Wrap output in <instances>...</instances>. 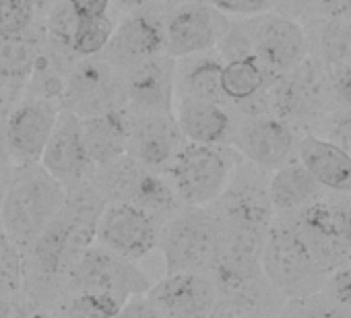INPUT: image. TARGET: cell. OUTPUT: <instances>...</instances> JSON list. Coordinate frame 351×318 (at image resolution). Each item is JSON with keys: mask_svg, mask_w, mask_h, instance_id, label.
Masks as SVG:
<instances>
[{"mask_svg": "<svg viewBox=\"0 0 351 318\" xmlns=\"http://www.w3.org/2000/svg\"><path fill=\"white\" fill-rule=\"evenodd\" d=\"M209 3L223 15L258 17L273 11L279 0H209Z\"/></svg>", "mask_w": 351, "mask_h": 318, "instance_id": "1f68e13d", "label": "cell"}, {"mask_svg": "<svg viewBox=\"0 0 351 318\" xmlns=\"http://www.w3.org/2000/svg\"><path fill=\"white\" fill-rule=\"evenodd\" d=\"M112 318H159V314L149 302V297L143 293V295H134L126 299Z\"/></svg>", "mask_w": 351, "mask_h": 318, "instance_id": "836d02e7", "label": "cell"}, {"mask_svg": "<svg viewBox=\"0 0 351 318\" xmlns=\"http://www.w3.org/2000/svg\"><path fill=\"white\" fill-rule=\"evenodd\" d=\"M114 21L108 15L101 17H91V19H81L75 36L71 40V48L77 58H89L97 56L104 52L108 46L112 34H114Z\"/></svg>", "mask_w": 351, "mask_h": 318, "instance_id": "484cf974", "label": "cell"}, {"mask_svg": "<svg viewBox=\"0 0 351 318\" xmlns=\"http://www.w3.org/2000/svg\"><path fill=\"white\" fill-rule=\"evenodd\" d=\"M328 293L337 306L351 310V267H339L328 281Z\"/></svg>", "mask_w": 351, "mask_h": 318, "instance_id": "d6a6232c", "label": "cell"}, {"mask_svg": "<svg viewBox=\"0 0 351 318\" xmlns=\"http://www.w3.org/2000/svg\"><path fill=\"white\" fill-rule=\"evenodd\" d=\"M238 155L223 145L186 143L167 170V178L184 207H209L228 188Z\"/></svg>", "mask_w": 351, "mask_h": 318, "instance_id": "277c9868", "label": "cell"}, {"mask_svg": "<svg viewBox=\"0 0 351 318\" xmlns=\"http://www.w3.org/2000/svg\"><path fill=\"white\" fill-rule=\"evenodd\" d=\"M351 155V110H343L330 122V136L326 138Z\"/></svg>", "mask_w": 351, "mask_h": 318, "instance_id": "e575fe53", "label": "cell"}, {"mask_svg": "<svg viewBox=\"0 0 351 318\" xmlns=\"http://www.w3.org/2000/svg\"><path fill=\"white\" fill-rule=\"evenodd\" d=\"M81 130L93 170L114 162L120 155H126L128 116L124 110L81 118Z\"/></svg>", "mask_w": 351, "mask_h": 318, "instance_id": "44dd1931", "label": "cell"}, {"mask_svg": "<svg viewBox=\"0 0 351 318\" xmlns=\"http://www.w3.org/2000/svg\"><path fill=\"white\" fill-rule=\"evenodd\" d=\"M221 246V223L215 209L182 207L159 228L157 250L165 273L213 275Z\"/></svg>", "mask_w": 351, "mask_h": 318, "instance_id": "7a4b0ae2", "label": "cell"}, {"mask_svg": "<svg viewBox=\"0 0 351 318\" xmlns=\"http://www.w3.org/2000/svg\"><path fill=\"white\" fill-rule=\"evenodd\" d=\"M176 58L157 54L128 69L124 79V112L138 114H173L176 101Z\"/></svg>", "mask_w": 351, "mask_h": 318, "instance_id": "5bb4252c", "label": "cell"}, {"mask_svg": "<svg viewBox=\"0 0 351 318\" xmlns=\"http://www.w3.org/2000/svg\"><path fill=\"white\" fill-rule=\"evenodd\" d=\"M13 106H7L0 99V172L9 170L11 164V153H9V143H7V116Z\"/></svg>", "mask_w": 351, "mask_h": 318, "instance_id": "f35d334b", "label": "cell"}, {"mask_svg": "<svg viewBox=\"0 0 351 318\" xmlns=\"http://www.w3.org/2000/svg\"><path fill=\"white\" fill-rule=\"evenodd\" d=\"M60 106L50 99L25 95L7 116V143L15 166L40 164L44 147L56 124Z\"/></svg>", "mask_w": 351, "mask_h": 318, "instance_id": "9a60e30c", "label": "cell"}, {"mask_svg": "<svg viewBox=\"0 0 351 318\" xmlns=\"http://www.w3.org/2000/svg\"><path fill=\"white\" fill-rule=\"evenodd\" d=\"M60 108L79 118L124 110L122 73L104 60L101 54L77 60L66 79Z\"/></svg>", "mask_w": 351, "mask_h": 318, "instance_id": "52a82bcc", "label": "cell"}, {"mask_svg": "<svg viewBox=\"0 0 351 318\" xmlns=\"http://www.w3.org/2000/svg\"><path fill=\"white\" fill-rule=\"evenodd\" d=\"M242 25L250 38L254 58L265 71L285 75L306 58V36L293 19L265 13Z\"/></svg>", "mask_w": 351, "mask_h": 318, "instance_id": "7c38bea8", "label": "cell"}, {"mask_svg": "<svg viewBox=\"0 0 351 318\" xmlns=\"http://www.w3.org/2000/svg\"><path fill=\"white\" fill-rule=\"evenodd\" d=\"M332 91L345 110H351V64L339 66L332 73Z\"/></svg>", "mask_w": 351, "mask_h": 318, "instance_id": "8d00e7d4", "label": "cell"}, {"mask_svg": "<svg viewBox=\"0 0 351 318\" xmlns=\"http://www.w3.org/2000/svg\"><path fill=\"white\" fill-rule=\"evenodd\" d=\"M159 318H211L219 287L207 273H165L145 293Z\"/></svg>", "mask_w": 351, "mask_h": 318, "instance_id": "8fae6325", "label": "cell"}, {"mask_svg": "<svg viewBox=\"0 0 351 318\" xmlns=\"http://www.w3.org/2000/svg\"><path fill=\"white\" fill-rule=\"evenodd\" d=\"M173 116L178 122L186 143L197 145H223L232 138L234 122L221 103L176 97Z\"/></svg>", "mask_w": 351, "mask_h": 318, "instance_id": "d6986e66", "label": "cell"}, {"mask_svg": "<svg viewBox=\"0 0 351 318\" xmlns=\"http://www.w3.org/2000/svg\"><path fill=\"white\" fill-rule=\"evenodd\" d=\"M40 166L64 188L91 178L93 166L85 151L81 118L77 114L60 108L52 134L44 147Z\"/></svg>", "mask_w": 351, "mask_h": 318, "instance_id": "2e32d148", "label": "cell"}, {"mask_svg": "<svg viewBox=\"0 0 351 318\" xmlns=\"http://www.w3.org/2000/svg\"><path fill=\"white\" fill-rule=\"evenodd\" d=\"M300 166L322 186L351 193V155L326 138L306 136L300 147Z\"/></svg>", "mask_w": 351, "mask_h": 318, "instance_id": "ffe728a7", "label": "cell"}, {"mask_svg": "<svg viewBox=\"0 0 351 318\" xmlns=\"http://www.w3.org/2000/svg\"><path fill=\"white\" fill-rule=\"evenodd\" d=\"M42 46V40L29 29L15 36H0V91L17 93L27 85Z\"/></svg>", "mask_w": 351, "mask_h": 318, "instance_id": "603a6c76", "label": "cell"}, {"mask_svg": "<svg viewBox=\"0 0 351 318\" xmlns=\"http://www.w3.org/2000/svg\"><path fill=\"white\" fill-rule=\"evenodd\" d=\"M25 275L23 250L9 238L0 225V291L9 295H21Z\"/></svg>", "mask_w": 351, "mask_h": 318, "instance_id": "4316f807", "label": "cell"}, {"mask_svg": "<svg viewBox=\"0 0 351 318\" xmlns=\"http://www.w3.org/2000/svg\"><path fill=\"white\" fill-rule=\"evenodd\" d=\"M165 13L167 7L157 0L126 13L104 48L101 58L124 75L134 64L163 54Z\"/></svg>", "mask_w": 351, "mask_h": 318, "instance_id": "9c48e42d", "label": "cell"}, {"mask_svg": "<svg viewBox=\"0 0 351 318\" xmlns=\"http://www.w3.org/2000/svg\"><path fill=\"white\" fill-rule=\"evenodd\" d=\"M326 99V79L322 69L304 58L295 69L281 75L271 93L273 108L283 118H306Z\"/></svg>", "mask_w": 351, "mask_h": 318, "instance_id": "ac0fdd59", "label": "cell"}, {"mask_svg": "<svg viewBox=\"0 0 351 318\" xmlns=\"http://www.w3.org/2000/svg\"><path fill=\"white\" fill-rule=\"evenodd\" d=\"M320 191L322 186L300 164H285L277 168L267 188L271 207L283 213L304 209L318 199Z\"/></svg>", "mask_w": 351, "mask_h": 318, "instance_id": "cb8c5ba5", "label": "cell"}, {"mask_svg": "<svg viewBox=\"0 0 351 318\" xmlns=\"http://www.w3.org/2000/svg\"><path fill=\"white\" fill-rule=\"evenodd\" d=\"M79 21H81V17L75 13L69 0H58L48 17V40H52L56 44L71 46V40L75 36Z\"/></svg>", "mask_w": 351, "mask_h": 318, "instance_id": "f546056e", "label": "cell"}, {"mask_svg": "<svg viewBox=\"0 0 351 318\" xmlns=\"http://www.w3.org/2000/svg\"><path fill=\"white\" fill-rule=\"evenodd\" d=\"M7 180H9V170L0 172V205H3V197H5V191H7Z\"/></svg>", "mask_w": 351, "mask_h": 318, "instance_id": "b9f144b4", "label": "cell"}, {"mask_svg": "<svg viewBox=\"0 0 351 318\" xmlns=\"http://www.w3.org/2000/svg\"><path fill=\"white\" fill-rule=\"evenodd\" d=\"M114 3H116V7L122 9L124 13H130V11H134V9H138V7H145V5L153 3V0H114Z\"/></svg>", "mask_w": 351, "mask_h": 318, "instance_id": "60d3db41", "label": "cell"}, {"mask_svg": "<svg viewBox=\"0 0 351 318\" xmlns=\"http://www.w3.org/2000/svg\"><path fill=\"white\" fill-rule=\"evenodd\" d=\"M332 19H351V0H318Z\"/></svg>", "mask_w": 351, "mask_h": 318, "instance_id": "ab89813d", "label": "cell"}, {"mask_svg": "<svg viewBox=\"0 0 351 318\" xmlns=\"http://www.w3.org/2000/svg\"><path fill=\"white\" fill-rule=\"evenodd\" d=\"M91 182L106 203L134 205L161 223L184 207L167 174L147 170L128 155H120L114 162L95 168Z\"/></svg>", "mask_w": 351, "mask_h": 318, "instance_id": "3957f363", "label": "cell"}, {"mask_svg": "<svg viewBox=\"0 0 351 318\" xmlns=\"http://www.w3.org/2000/svg\"><path fill=\"white\" fill-rule=\"evenodd\" d=\"M36 9L29 0H0V36H15L32 29Z\"/></svg>", "mask_w": 351, "mask_h": 318, "instance_id": "f1b7e54d", "label": "cell"}, {"mask_svg": "<svg viewBox=\"0 0 351 318\" xmlns=\"http://www.w3.org/2000/svg\"><path fill=\"white\" fill-rule=\"evenodd\" d=\"M230 27V21L211 3L191 0L167 9L163 23V54L186 58L209 52Z\"/></svg>", "mask_w": 351, "mask_h": 318, "instance_id": "ba28073f", "label": "cell"}, {"mask_svg": "<svg viewBox=\"0 0 351 318\" xmlns=\"http://www.w3.org/2000/svg\"><path fill=\"white\" fill-rule=\"evenodd\" d=\"M221 66V58L209 56L207 52L176 62V97H193L223 106Z\"/></svg>", "mask_w": 351, "mask_h": 318, "instance_id": "7402d4cb", "label": "cell"}, {"mask_svg": "<svg viewBox=\"0 0 351 318\" xmlns=\"http://www.w3.org/2000/svg\"><path fill=\"white\" fill-rule=\"evenodd\" d=\"M265 83L267 71L254 56L230 60L221 66V91L223 97L234 103H244L256 97L263 93Z\"/></svg>", "mask_w": 351, "mask_h": 318, "instance_id": "d4e9b609", "label": "cell"}, {"mask_svg": "<svg viewBox=\"0 0 351 318\" xmlns=\"http://www.w3.org/2000/svg\"><path fill=\"white\" fill-rule=\"evenodd\" d=\"M161 221L128 203H106L97 223L95 244L128 258L143 260L157 250Z\"/></svg>", "mask_w": 351, "mask_h": 318, "instance_id": "30bf717a", "label": "cell"}, {"mask_svg": "<svg viewBox=\"0 0 351 318\" xmlns=\"http://www.w3.org/2000/svg\"><path fill=\"white\" fill-rule=\"evenodd\" d=\"M291 318H351L347 310H343L337 304H308L302 310H298Z\"/></svg>", "mask_w": 351, "mask_h": 318, "instance_id": "d590c367", "label": "cell"}, {"mask_svg": "<svg viewBox=\"0 0 351 318\" xmlns=\"http://www.w3.org/2000/svg\"><path fill=\"white\" fill-rule=\"evenodd\" d=\"M69 3L81 19L108 15V7H110V0H69Z\"/></svg>", "mask_w": 351, "mask_h": 318, "instance_id": "74e56055", "label": "cell"}, {"mask_svg": "<svg viewBox=\"0 0 351 318\" xmlns=\"http://www.w3.org/2000/svg\"><path fill=\"white\" fill-rule=\"evenodd\" d=\"M232 140L248 162L263 170H277L289 162L295 147L291 128L271 116H246L234 126Z\"/></svg>", "mask_w": 351, "mask_h": 318, "instance_id": "e0dca14e", "label": "cell"}, {"mask_svg": "<svg viewBox=\"0 0 351 318\" xmlns=\"http://www.w3.org/2000/svg\"><path fill=\"white\" fill-rule=\"evenodd\" d=\"M320 52L332 69L351 64V19H330L322 25Z\"/></svg>", "mask_w": 351, "mask_h": 318, "instance_id": "83f0119b", "label": "cell"}, {"mask_svg": "<svg viewBox=\"0 0 351 318\" xmlns=\"http://www.w3.org/2000/svg\"><path fill=\"white\" fill-rule=\"evenodd\" d=\"M153 281L138 262L93 242L73 262L64 293H99L124 304L134 295L147 293Z\"/></svg>", "mask_w": 351, "mask_h": 318, "instance_id": "5b68a950", "label": "cell"}, {"mask_svg": "<svg viewBox=\"0 0 351 318\" xmlns=\"http://www.w3.org/2000/svg\"><path fill=\"white\" fill-rule=\"evenodd\" d=\"M64 195L66 188L40 164L17 166L9 172L0 205V225L25 252L58 215Z\"/></svg>", "mask_w": 351, "mask_h": 318, "instance_id": "6da1fadb", "label": "cell"}, {"mask_svg": "<svg viewBox=\"0 0 351 318\" xmlns=\"http://www.w3.org/2000/svg\"><path fill=\"white\" fill-rule=\"evenodd\" d=\"M217 46H219V58H226L228 62L254 56L250 38H248V34H246L242 23H234V25L230 23L226 34L219 38Z\"/></svg>", "mask_w": 351, "mask_h": 318, "instance_id": "4dcf8cb0", "label": "cell"}, {"mask_svg": "<svg viewBox=\"0 0 351 318\" xmlns=\"http://www.w3.org/2000/svg\"><path fill=\"white\" fill-rule=\"evenodd\" d=\"M261 273L267 283L285 295H310L322 283V271L293 225L277 223L269 228Z\"/></svg>", "mask_w": 351, "mask_h": 318, "instance_id": "8992f818", "label": "cell"}, {"mask_svg": "<svg viewBox=\"0 0 351 318\" xmlns=\"http://www.w3.org/2000/svg\"><path fill=\"white\" fill-rule=\"evenodd\" d=\"M184 145L186 138L173 114L128 116L126 155L143 168L167 174Z\"/></svg>", "mask_w": 351, "mask_h": 318, "instance_id": "4fadbf2b", "label": "cell"}, {"mask_svg": "<svg viewBox=\"0 0 351 318\" xmlns=\"http://www.w3.org/2000/svg\"><path fill=\"white\" fill-rule=\"evenodd\" d=\"M167 3L173 7V5H180V3H191V0H167Z\"/></svg>", "mask_w": 351, "mask_h": 318, "instance_id": "7bdbcfd3", "label": "cell"}]
</instances>
